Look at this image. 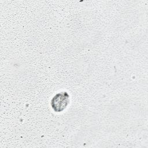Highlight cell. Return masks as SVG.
I'll return each mask as SVG.
<instances>
[{
  "label": "cell",
  "mask_w": 148,
  "mask_h": 148,
  "mask_svg": "<svg viewBox=\"0 0 148 148\" xmlns=\"http://www.w3.org/2000/svg\"><path fill=\"white\" fill-rule=\"evenodd\" d=\"M69 103V95L66 91L56 94L51 100V106L54 111L60 112L63 111Z\"/></svg>",
  "instance_id": "cell-1"
}]
</instances>
